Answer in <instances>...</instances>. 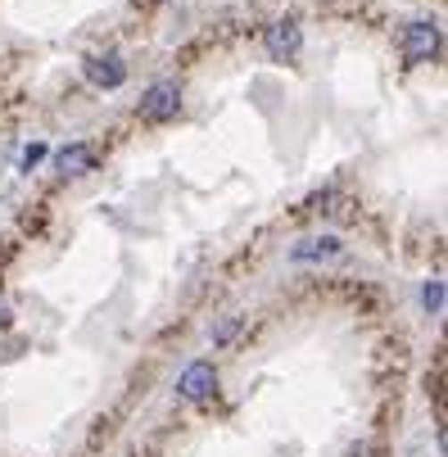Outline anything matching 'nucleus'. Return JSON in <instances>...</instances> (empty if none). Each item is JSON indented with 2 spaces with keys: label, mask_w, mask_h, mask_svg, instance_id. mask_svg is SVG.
I'll list each match as a JSON object with an SVG mask.
<instances>
[{
  "label": "nucleus",
  "mask_w": 448,
  "mask_h": 457,
  "mask_svg": "<svg viewBox=\"0 0 448 457\" xmlns=\"http://www.w3.org/2000/svg\"><path fill=\"white\" fill-rule=\"evenodd\" d=\"M403 54H408V63L435 59V54H439V23H426V19L408 23V28H403Z\"/></svg>",
  "instance_id": "f257e3e1"
},
{
  "label": "nucleus",
  "mask_w": 448,
  "mask_h": 457,
  "mask_svg": "<svg viewBox=\"0 0 448 457\" xmlns=\"http://www.w3.org/2000/svg\"><path fill=\"white\" fill-rule=\"evenodd\" d=\"M177 109H181V91H177V82H159V87H150V91L141 96V118H145V122L177 118Z\"/></svg>",
  "instance_id": "f03ea898"
},
{
  "label": "nucleus",
  "mask_w": 448,
  "mask_h": 457,
  "mask_svg": "<svg viewBox=\"0 0 448 457\" xmlns=\"http://www.w3.org/2000/svg\"><path fill=\"white\" fill-rule=\"evenodd\" d=\"M213 385H218L213 362H190V367L181 371V380H177L181 399H209V395H213Z\"/></svg>",
  "instance_id": "7ed1b4c3"
},
{
  "label": "nucleus",
  "mask_w": 448,
  "mask_h": 457,
  "mask_svg": "<svg viewBox=\"0 0 448 457\" xmlns=\"http://www.w3.org/2000/svg\"><path fill=\"white\" fill-rule=\"evenodd\" d=\"M299 46H303V32H299L295 19H281V23L268 28V54H272V59H295Z\"/></svg>",
  "instance_id": "20e7f679"
},
{
  "label": "nucleus",
  "mask_w": 448,
  "mask_h": 457,
  "mask_svg": "<svg viewBox=\"0 0 448 457\" xmlns=\"http://www.w3.org/2000/svg\"><path fill=\"white\" fill-rule=\"evenodd\" d=\"M87 82H95V87H122L127 82V63L118 54H91L87 59Z\"/></svg>",
  "instance_id": "39448f33"
},
{
  "label": "nucleus",
  "mask_w": 448,
  "mask_h": 457,
  "mask_svg": "<svg viewBox=\"0 0 448 457\" xmlns=\"http://www.w3.org/2000/svg\"><path fill=\"white\" fill-rule=\"evenodd\" d=\"M95 163H100V150L95 145H69V150H59V172L63 177H87Z\"/></svg>",
  "instance_id": "423d86ee"
},
{
  "label": "nucleus",
  "mask_w": 448,
  "mask_h": 457,
  "mask_svg": "<svg viewBox=\"0 0 448 457\" xmlns=\"http://www.w3.org/2000/svg\"><path fill=\"white\" fill-rule=\"evenodd\" d=\"M340 249V240L322 236V240H308V245H295V258H331Z\"/></svg>",
  "instance_id": "0eeeda50"
},
{
  "label": "nucleus",
  "mask_w": 448,
  "mask_h": 457,
  "mask_svg": "<svg viewBox=\"0 0 448 457\" xmlns=\"http://www.w3.org/2000/svg\"><path fill=\"white\" fill-rule=\"evenodd\" d=\"M236 331H240V317H227L222 326H213V345H227Z\"/></svg>",
  "instance_id": "6e6552de"
},
{
  "label": "nucleus",
  "mask_w": 448,
  "mask_h": 457,
  "mask_svg": "<svg viewBox=\"0 0 448 457\" xmlns=\"http://www.w3.org/2000/svg\"><path fill=\"white\" fill-rule=\"evenodd\" d=\"M421 299H426V308H430V312H439V308H444V286H439V281H430V286L421 290Z\"/></svg>",
  "instance_id": "1a4fd4ad"
},
{
  "label": "nucleus",
  "mask_w": 448,
  "mask_h": 457,
  "mask_svg": "<svg viewBox=\"0 0 448 457\" xmlns=\"http://www.w3.org/2000/svg\"><path fill=\"white\" fill-rule=\"evenodd\" d=\"M0 326H10V312H5V303H0Z\"/></svg>",
  "instance_id": "9d476101"
}]
</instances>
